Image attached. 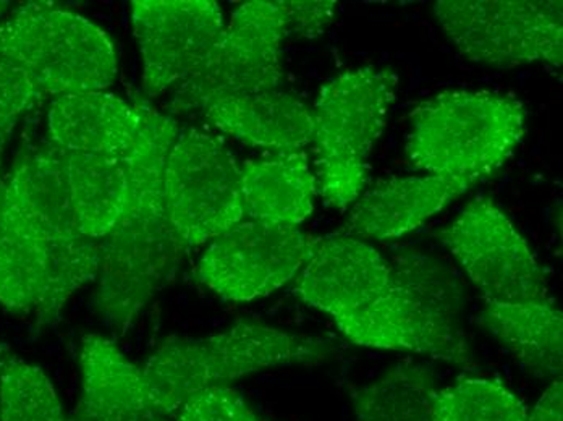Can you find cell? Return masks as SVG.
Here are the masks:
<instances>
[{"label": "cell", "mask_w": 563, "mask_h": 421, "mask_svg": "<svg viewBox=\"0 0 563 421\" xmlns=\"http://www.w3.org/2000/svg\"><path fill=\"white\" fill-rule=\"evenodd\" d=\"M294 292L331 317L353 344L473 365L462 289L431 256L411 252L390 259L350 234L312 239Z\"/></svg>", "instance_id": "obj_1"}, {"label": "cell", "mask_w": 563, "mask_h": 421, "mask_svg": "<svg viewBox=\"0 0 563 421\" xmlns=\"http://www.w3.org/2000/svg\"><path fill=\"white\" fill-rule=\"evenodd\" d=\"M99 265L101 242L78 225L67 153L49 142L20 151L0 200V307L54 326Z\"/></svg>", "instance_id": "obj_2"}, {"label": "cell", "mask_w": 563, "mask_h": 421, "mask_svg": "<svg viewBox=\"0 0 563 421\" xmlns=\"http://www.w3.org/2000/svg\"><path fill=\"white\" fill-rule=\"evenodd\" d=\"M178 135L175 119L144 104L139 143L129 156L135 195L101 241L92 297L99 317L117 331H125L166 289L188 252L172 225L164 193V169Z\"/></svg>", "instance_id": "obj_3"}, {"label": "cell", "mask_w": 563, "mask_h": 421, "mask_svg": "<svg viewBox=\"0 0 563 421\" xmlns=\"http://www.w3.org/2000/svg\"><path fill=\"white\" fill-rule=\"evenodd\" d=\"M332 354L331 342L236 321L205 337L172 335L143 366L157 416H175L191 397L280 366L319 365Z\"/></svg>", "instance_id": "obj_4"}, {"label": "cell", "mask_w": 563, "mask_h": 421, "mask_svg": "<svg viewBox=\"0 0 563 421\" xmlns=\"http://www.w3.org/2000/svg\"><path fill=\"white\" fill-rule=\"evenodd\" d=\"M527 135L520 99L493 91H444L410 114L405 154L428 176L483 180Z\"/></svg>", "instance_id": "obj_5"}, {"label": "cell", "mask_w": 563, "mask_h": 421, "mask_svg": "<svg viewBox=\"0 0 563 421\" xmlns=\"http://www.w3.org/2000/svg\"><path fill=\"white\" fill-rule=\"evenodd\" d=\"M400 78L393 68L365 65L322 85L311 109L318 193L346 210L369 180V157L386 132Z\"/></svg>", "instance_id": "obj_6"}, {"label": "cell", "mask_w": 563, "mask_h": 421, "mask_svg": "<svg viewBox=\"0 0 563 421\" xmlns=\"http://www.w3.org/2000/svg\"><path fill=\"white\" fill-rule=\"evenodd\" d=\"M0 59L22 67L43 95L106 91L119 57L104 30L80 13L30 2L0 23Z\"/></svg>", "instance_id": "obj_7"}, {"label": "cell", "mask_w": 563, "mask_h": 421, "mask_svg": "<svg viewBox=\"0 0 563 421\" xmlns=\"http://www.w3.org/2000/svg\"><path fill=\"white\" fill-rule=\"evenodd\" d=\"M432 13L470 62L497 70L562 67V0H439Z\"/></svg>", "instance_id": "obj_8"}, {"label": "cell", "mask_w": 563, "mask_h": 421, "mask_svg": "<svg viewBox=\"0 0 563 421\" xmlns=\"http://www.w3.org/2000/svg\"><path fill=\"white\" fill-rule=\"evenodd\" d=\"M290 37L284 2L252 0L230 16L224 36L206 64L172 91V111L202 112L214 102L279 90L282 44Z\"/></svg>", "instance_id": "obj_9"}, {"label": "cell", "mask_w": 563, "mask_h": 421, "mask_svg": "<svg viewBox=\"0 0 563 421\" xmlns=\"http://www.w3.org/2000/svg\"><path fill=\"white\" fill-rule=\"evenodd\" d=\"M172 225L188 250L208 245L245 221L242 174L221 140L197 129L180 132L164 169Z\"/></svg>", "instance_id": "obj_10"}, {"label": "cell", "mask_w": 563, "mask_h": 421, "mask_svg": "<svg viewBox=\"0 0 563 421\" xmlns=\"http://www.w3.org/2000/svg\"><path fill=\"white\" fill-rule=\"evenodd\" d=\"M439 239L487 303L549 296L544 266L507 212L490 198L466 204Z\"/></svg>", "instance_id": "obj_11"}, {"label": "cell", "mask_w": 563, "mask_h": 421, "mask_svg": "<svg viewBox=\"0 0 563 421\" xmlns=\"http://www.w3.org/2000/svg\"><path fill=\"white\" fill-rule=\"evenodd\" d=\"M312 239L300 228L242 221L206 246L195 277L227 301H253L295 280Z\"/></svg>", "instance_id": "obj_12"}, {"label": "cell", "mask_w": 563, "mask_h": 421, "mask_svg": "<svg viewBox=\"0 0 563 421\" xmlns=\"http://www.w3.org/2000/svg\"><path fill=\"white\" fill-rule=\"evenodd\" d=\"M132 25L150 98L174 91L197 74L225 31L221 7L212 0H136Z\"/></svg>", "instance_id": "obj_13"}, {"label": "cell", "mask_w": 563, "mask_h": 421, "mask_svg": "<svg viewBox=\"0 0 563 421\" xmlns=\"http://www.w3.org/2000/svg\"><path fill=\"white\" fill-rule=\"evenodd\" d=\"M478 181L428 174L380 181L353 208L349 219L350 235L367 241L404 237L445 210Z\"/></svg>", "instance_id": "obj_14"}, {"label": "cell", "mask_w": 563, "mask_h": 421, "mask_svg": "<svg viewBox=\"0 0 563 421\" xmlns=\"http://www.w3.org/2000/svg\"><path fill=\"white\" fill-rule=\"evenodd\" d=\"M143 111V102L106 91L60 96L47 114L49 140L68 153L129 157L139 143Z\"/></svg>", "instance_id": "obj_15"}, {"label": "cell", "mask_w": 563, "mask_h": 421, "mask_svg": "<svg viewBox=\"0 0 563 421\" xmlns=\"http://www.w3.org/2000/svg\"><path fill=\"white\" fill-rule=\"evenodd\" d=\"M80 372V402L71 421H157L143 368L111 339L85 335Z\"/></svg>", "instance_id": "obj_16"}, {"label": "cell", "mask_w": 563, "mask_h": 421, "mask_svg": "<svg viewBox=\"0 0 563 421\" xmlns=\"http://www.w3.org/2000/svg\"><path fill=\"white\" fill-rule=\"evenodd\" d=\"M478 324L534 378H561L563 314L551 296L508 303L486 301Z\"/></svg>", "instance_id": "obj_17"}, {"label": "cell", "mask_w": 563, "mask_h": 421, "mask_svg": "<svg viewBox=\"0 0 563 421\" xmlns=\"http://www.w3.org/2000/svg\"><path fill=\"white\" fill-rule=\"evenodd\" d=\"M202 115L225 135L253 148L295 151L311 145V109L288 92L224 99L206 108Z\"/></svg>", "instance_id": "obj_18"}, {"label": "cell", "mask_w": 563, "mask_h": 421, "mask_svg": "<svg viewBox=\"0 0 563 421\" xmlns=\"http://www.w3.org/2000/svg\"><path fill=\"white\" fill-rule=\"evenodd\" d=\"M246 215L298 228L314 211L318 184L303 149L273 151L240 166Z\"/></svg>", "instance_id": "obj_19"}, {"label": "cell", "mask_w": 563, "mask_h": 421, "mask_svg": "<svg viewBox=\"0 0 563 421\" xmlns=\"http://www.w3.org/2000/svg\"><path fill=\"white\" fill-rule=\"evenodd\" d=\"M67 174L80 231L101 242L129 210L135 195L129 157L67 151Z\"/></svg>", "instance_id": "obj_20"}, {"label": "cell", "mask_w": 563, "mask_h": 421, "mask_svg": "<svg viewBox=\"0 0 563 421\" xmlns=\"http://www.w3.org/2000/svg\"><path fill=\"white\" fill-rule=\"evenodd\" d=\"M435 378L428 366L404 362L353 394L356 421H431L429 394Z\"/></svg>", "instance_id": "obj_21"}, {"label": "cell", "mask_w": 563, "mask_h": 421, "mask_svg": "<svg viewBox=\"0 0 563 421\" xmlns=\"http://www.w3.org/2000/svg\"><path fill=\"white\" fill-rule=\"evenodd\" d=\"M431 421H528L527 403L500 379L463 378L429 394Z\"/></svg>", "instance_id": "obj_22"}, {"label": "cell", "mask_w": 563, "mask_h": 421, "mask_svg": "<svg viewBox=\"0 0 563 421\" xmlns=\"http://www.w3.org/2000/svg\"><path fill=\"white\" fill-rule=\"evenodd\" d=\"M0 421H71L49 376L10 354L0 357Z\"/></svg>", "instance_id": "obj_23"}, {"label": "cell", "mask_w": 563, "mask_h": 421, "mask_svg": "<svg viewBox=\"0 0 563 421\" xmlns=\"http://www.w3.org/2000/svg\"><path fill=\"white\" fill-rule=\"evenodd\" d=\"M177 421H261L232 388H212L191 397L178 409Z\"/></svg>", "instance_id": "obj_24"}, {"label": "cell", "mask_w": 563, "mask_h": 421, "mask_svg": "<svg viewBox=\"0 0 563 421\" xmlns=\"http://www.w3.org/2000/svg\"><path fill=\"white\" fill-rule=\"evenodd\" d=\"M43 96L22 67L0 59V132H12L20 115Z\"/></svg>", "instance_id": "obj_25"}, {"label": "cell", "mask_w": 563, "mask_h": 421, "mask_svg": "<svg viewBox=\"0 0 563 421\" xmlns=\"http://www.w3.org/2000/svg\"><path fill=\"white\" fill-rule=\"evenodd\" d=\"M288 15L290 36H321L328 26L334 22L339 3L334 0L325 2H284Z\"/></svg>", "instance_id": "obj_26"}, {"label": "cell", "mask_w": 563, "mask_h": 421, "mask_svg": "<svg viewBox=\"0 0 563 421\" xmlns=\"http://www.w3.org/2000/svg\"><path fill=\"white\" fill-rule=\"evenodd\" d=\"M528 421H563L562 378L552 379L541 399L536 403Z\"/></svg>", "instance_id": "obj_27"}, {"label": "cell", "mask_w": 563, "mask_h": 421, "mask_svg": "<svg viewBox=\"0 0 563 421\" xmlns=\"http://www.w3.org/2000/svg\"><path fill=\"white\" fill-rule=\"evenodd\" d=\"M9 135L10 132H0V200H2L3 184H5V179L2 177V156L7 140H9Z\"/></svg>", "instance_id": "obj_28"}, {"label": "cell", "mask_w": 563, "mask_h": 421, "mask_svg": "<svg viewBox=\"0 0 563 421\" xmlns=\"http://www.w3.org/2000/svg\"><path fill=\"white\" fill-rule=\"evenodd\" d=\"M9 351V348L5 347V345L0 344V357H2L5 352Z\"/></svg>", "instance_id": "obj_29"}]
</instances>
